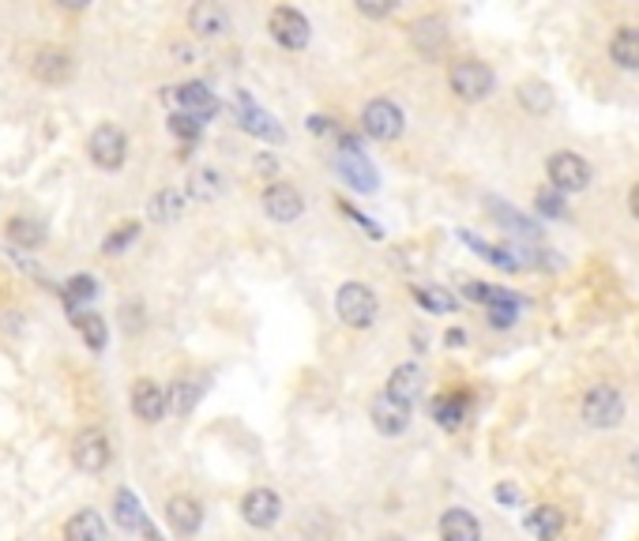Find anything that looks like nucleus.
Masks as SVG:
<instances>
[{
	"instance_id": "15",
	"label": "nucleus",
	"mask_w": 639,
	"mask_h": 541,
	"mask_svg": "<svg viewBox=\"0 0 639 541\" xmlns=\"http://www.w3.org/2000/svg\"><path fill=\"white\" fill-rule=\"evenodd\" d=\"M166 406H170L166 387H158L155 380H136V384H132V414L140 421H147V425L162 421Z\"/></svg>"
},
{
	"instance_id": "24",
	"label": "nucleus",
	"mask_w": 639,
	"mask_h": 541,
	"mask_svg": "<svg viewBox=\"0 0 639 541\" xmlns=\"http://www.w3.org/2000/svg\"><path fill=\"white\" fill-rule=\"evenodd\" d=\"M489 211H493V222H497V226L508 233V237H519V241H527V245H538L542 230H538L530 218L515 215L512 207H504V203H497V200H489Z\"/></svg>"
},
{
	"instance_id": "36",
	"label": "nucleus",
	"mask_w": 639,
	"mask_h": 541,
	"mask_svg": "<svg viewBox=\"0 0 639 541\" xmlns=\"http://www.w3.org/2000/svg\"><path fill=\"white\" fill-rule=\"evenodd\" d=\"M136 237H140V222H125V226H117V230L102 241V252H106V256H117V252H125Z\"/></svg>"
},
{
	"instance_id": "26",
	"label": "nucleus",
	"mask_w": 639,
	"mask_h": 541,
	"mask_svg": "<svg viewBox=\"0 0 639 541\" xmlns=\"http://www.w3.org/2000/svg\"><path fill=\"white\" fill-rule=\"evenodd\" d=\"M31 72L34 79H42V83H64V79L72 76V57H68L64 49H38Z\"/></svg>"
},
{
	"instance_id": "39",
	"label": "nucleus",
	"mask_w": 639,
	"mask_h": 541,
	"mask_svg": "<svg viewBox=\"0 0 639 541\" xmlns=\"http://www.w3.org/2000/svg\"><path fill=\"white\" fill-rule=\"evenodd\" d=\"M170 132L177 136L181 143H196L200 140V132H203V124L196 121V117H185V113H170Z\"/></svg>"
},
{
	"instance_id": "17",
	"label": "nucleus",
	"mask_w": 639,
	"mask_h": 541,
	"mask_svg": "<svg viewBox=\"0 0 639 541\" xmlns=\"http://www.w3.org/2000/svg\"><path fill=\"white\" fill-rule=\"evenodd\" d=\"M188 27L200 34V38H222V34L230 31V16H226V8L215 4V0H200V4L188 8Z\"/></svg>"
},
{
	"instance_id": "40",
	"label": "nucleus",
	"mask_w": 639,
	"mask_h": 541,
	"mask_svg": "<svg viewBox=\"0 0 639 541\" xmlns=\"http://www.w3.org/2000/svg\"><path fill=\"white\" fill-rule=\"evenodd\" d=\"M534 207H538V215H546V218H564V215H568V207H564V200H561V192H557V188H542V192L534 196Z\"/></svg>"
},
{
	"instance_id": "22",
	"label": "nucleus",
	"mask_w": 639,
	"mask_h": 541,
	"mask_svg": "<svg viewBox=\"0 0 639 541\" xmlns=\"http://www.w3.org/2000/svg\"><path fill=\"white\" fill-rule=\"evenodd\" d=\"M113 519H117V526L128 530V534H136V530L147 534V530H151L147 515H143L140 496L132 493V489H117V496H113Z\"/></svg>"
},
{
	"instance_id": "30",
	"label": "nucleus",
	"mask_w": 639,
	"mask_h": 541,
	"mask_svg": "<svg viewBox=\"0 0 639 541\" xmlns=\"http://www.w3.org/2000/svg\"><path fill=\"white\" fill-rule=\"evenodd\" d=\"M72 320H76L79 335H83V342L91 346L94 354H98V350H106V342H110V327H106V320H102L98 312H72Z\"/></svg>"
},
{
	"instance_id": "47",
	"label": "nucleus",
	"mask_w": 639,
	"mask_h": 541,
	"mask_svg": "<svg viewBox=\"0 0 639 541\" xmlns=\"http://www.w3.org/2000/svg\"><path fill=\"white\" fill-rule=\"evenodd\" d=\"M380 541H406V538H399V534H395V538H380Z\"/></svg>"
},
{
	"instance_id": "13",
	"label": "nucleus",
	"mask_w": 639,
	"mask_h": 541,
	"mask_svg": "<svg viewBox=\"0 0 639 541\" xmlns=\"http://www.w3.org/2000/svg\"><path fill=\"white\" fill-rule=\"evenodd\" d=\"M173 102L181 106L185 117H196L200 124L207 121V117H215V113H219V98L207 91V83H200V79L173 87Z\"/></svg>"
},
{
	"instance_id": "44",
	"label": "nucleus",
	"mask_w": 639,
	"mask_h": 541,
	"mask_svg": "<svg viewBox=\"0 0 639 541\" xmlns=\"http://www.w3.org/2000/svg\"><path fill=\"white\" fill-rule=\"evenodd\" d=\"M463 342H467L463 327H452V331H448V346H463Z\"/></svg>"
},
{
	"instance_id": "9",
	"label": "nucleus",
	"mask_w": 639,
	"mask_h": 541,
	"mask_svg": "<svg viewBox=\"0 0 639 541\" xmlns=\"http://www.w3.org/2000/svg\"><path fill=\"white\" fill-rule=\"evenodd\" d=\"M267 31H271V38H275L282 49H305L312 38L309 19L301 16L297 8H275V12L267 16Z\"/></svg>"
},
{
	"instance_id": "3",
	"label": "nucleus",
	"mask_w": 639,
	"mask_h": 541,
	"mask_svg": "<svg viewBox=\"0 0 639 541\" xmlns=\"http://www.w3.org/2000/svg\"><path fill=\"white\" fill-rule=\"evenodd\" d=\"M624 418V399L613 384H594L583 395V421L591 429H617Z\"/></svg>"
},
{
	"instance_id": "42",
	"label": "nucleus",
	"mask_w": 639,
	"mask_h": 541,
	"mask_svg": "<svg viewBox=\"0 0 639 541\" xmlns=\"http://www.w3.org/2000/svg\"><path fill=\"white\" fill-rule=\"evenodd\" d=\"M497 500H500V504H519V489H515L512 481H500V485H497Z\"/></svg>"
},
{
	"instance_id": "21",
	"label": "nucleus",
	"mask_w": 639,
	"mask_h": 541,
	"mask_svg": "<svg viewBox=\"0 0 639 541\" xmlns=\"http://www.w3.org/2000/svg\"><path fill=\"white\" fill-rule=\"evenodd\" d=\"M166 519H170V526L181 534V538H192L203 523L200 500H192V496H170V504H166Z\"/></svg>"
},
{
	"instance_id": "37",
	"label": "nucleus",
	"mask_w": 639,
	"mask_h": 541,
	"mask_svg": "<svg viewBox=\"0 0 639 541\" xmlns=\"http://www.w3.org/2000/svg\"><path fill=\"white\" fill-rule=\"evenodd\" d=\"M94 294H98V286H94V279H87V275H76V279H68V286H64V301H68L72 312H76V305L91 301Z\"/></svg>"
},
{
	"instance_id": "43",
	"label": "nucleus",
	"mask_w": 639,
	"mask_h": 541,
	"mask_svg": "<svg viewBox=\"0 0 639 541\" xmlns=\"http://www.w3.org/2000/svg\"><path fill=\"white\" fill-rule=\"evenodd\" d=\"M309 128L312 132H320V136H335V124H331V117H320V113H316V117H309Z\"/></svg>"
},
{
	"instance_id": "14",
	"label": "nucleus",
	"mask_w": 639,
	"mask_h": 541,
	"mask_svg": "<svg viewBox=\"0 0 639 541\" xmlns=\"http://www.w3.org/2000/svg\"><path fill=\"white\" fill-rule=\"evenodd\" d=\"M282 515V500L271 489H252V493H245V500H241V519L249 526H256V530H271V526L279 523Z\"/></svg>"
},
{
	"instance_id": "25",
	"label": "nucleus",
	"mask_w": 639,
	"mask_h": 541,
	"mask_svg": "<svg viewBox=\"0 0 639 541\" xmlns=\"http://www.w3.org/2000/svg\"><path fill=\"white\" fill-rule=\"evenodd\" d=\"M527 530L538 541H557L564 534V511L557 504H538L527 511Z\"/></svg>"
},
{
	"instance_id": "20",
	"label": "nucleus",
	"mask_w": 639,
	"mask_h": 541,
	"mask_svg": "<svg viewBox=\"0 0 639 541\" xmlns=\"http://www.w3.org/2000/svg\"><path fill=\"white\" fill-rule=\"evenodd\" d=\"M440 541H482V523L467 508H448L440 515Z\"/></svg>"
},
{
	"instance_id": "41",
	"label": "nucleus",
	"mask_w": 639,
	"mask_h": 541,
	"mask_svg": "<svg viewBox=\"0 0 639 541\" xmlns=\"http://www.w3.org/2000/svg\"><path fill=\"white\" fill-rule=\"evenodd\" d=\"M358 12L365 19H384L395 12V4H365V0H358Z\"/></svg>"
},
{
	"instance_id": "10",
	"label": "nucleus",
	"mask_w": 639,
	"mask_h": 541,
	"mask_svg": "<svg viewBox=\"0 0 639 541\" xmlns=\"http://www.w3.org/2000/svg\"><path fill=\"white\" fill-rule=\"evenodd\" d=\"M72 463L83 470V474H98L110 466V440L102 429H83L72 444Z\"/></svg>"
},
{
	"instance_id": "28",
	"label": "nucleus",
	"mask_w": 639,
	"mask_h": 541,
	"mask_svg": "<svg viewBox=\"0 0 639 541\" xmlns=\"http://www.w3.org/2000/svg\"><path fill=\"white\" fill-rule=\"evenodd\" d=\"M64 541H106V523L98 511H76L68 523H64Z\"/></svg>"
},
{
	"instance_id": "2",
	"label": "nucleus",
	"mask_w": 639,
	"mask_h": 541,
	"mask_svg": "<svg viewBox=\"0 0 639 541\" xmlns=\"http://www.w3.org/2000/svg\"><path fill=\"white\" fill-rule=\"evenodd\" d=\"M335 312L346 327H369L376 320V294L365 282H343L335 290Z\"/></svg>"
},
{
	"instance_id": "45",
	"label": "nucleus",
	"mask_w": 639,
	"mask_h": 541,
	"mask_svg": "<svg viewBox=\"0 0 639 541\" xmlns=\"http://www.w3.org/2000/svg\"><path fill=\"white\" fill-rule=\"evenodd\" d=\"M628 211H632V215L639 218V185L632 188V192H628Z\"/></svg>"
},
{
	"instance_id": "38",
	"label": "nucleus",
	"mask_w": 639,
	"mask_h": 541,
	"mask_svg": "<svg viewBox=\"0 0 639 541\" xmlns=\"http://www.w3.org/2000/svg\"><path fill=\"white\" fill-rule=\"evenodd\" d=\"M188 192H192L196 200H215V196L222 192V177L215 170H200L196 177H192Z\"/></svg>"
},
{
	"instance_id": "48",
	"label": "nucleus",
	"mask_w": 639,
	"mask_h": 541,
	"mask_svg": "<svg viewBox=\"0 0 639 541\" xmlns=\"http://www.w3.org/2000/svg\"><path fill=\"white\" fill-rule=\"evenodd\" d=\"M632 463H636V474H639V451H636V459H632Z\"/></svg>"
},
{
	"instance_id": "32",
	"label": "nucleus",
	"mask_w": 639,
	"mask_h": 541,
	"mask_svg": "<svg viewBox=\"0 0 639 541\" xmlns=\"http://www.w3.org/2000/svg\"><path fill=\"white\" fill-rule=\"evenodd\" d=\"M414 297H418L421 309H425V312H437V316H448V312L459 309L455 294L440 290V286H414Z\"/></svg>"
},
{
	"instance_id": "19",
	"label": "nucleus",
	"mask_w": 639,
	"mask_h": 541,
	"mask_svg": "<svg viewBox=\"0 0 639 541\" xmlns=\"http://www.w3.org/2000/svg\"><path fill=\"white\" fill-rule=\"evenodd\" d=\"M335 170L343 173V181H350V185L358 188V192H376V170L365 162V155L361 151H335Z\"/></svg>"
},
{
	"instance_id": "8",
	"label": "nucleus",
	"mask_w": 639,
	"mask_h": 541,
	"mask_svg": "<svg viewBox=\"0 0 639 541\" xmlns=\"http://www.w3.org/2000/svg\"><path fill=\"white\" fill-rule=\"evenodd\" d=\"M591 162L587 158L572 155V151H557V155L549 158V181L557 192H583V188L591 185Z\"/></svg>"
},
{
	"instance_id": "23",
	"label": "nucleus",
	"mask_w": 639,
	"mask_h": 541,
	"mask_svg": "<svg viewBox=\"0 0 639 541\" xmlns=\"http://www.w3.org/2000/svg\"><path fill=\"white\" fill-rule=\"evenodd\" d=\"M609 61L624 72H639V27H617L609 38Z\"/></svg>"
},
{
	"instance_id": "11",
	"label": "nucleus",
	"mask_w": 639,
	"mask_h": 541,
	"mask_svg": "<svg viewBox=\"0 0 639 541\" xmlns=\"http://www.w3.org/2000/svg\"><path fill=\"white\" fill-rule=\"evenodd\" d=\"M369 418H373V429L380 436H403L410 429V406L395 402L388 391H380L373 402H369Z\"/></svg>"
},
{
	"instance_id": "27",
	"label": "nucleus",
	"mask_w": 639,
	"mask_h": 541,
	"mask_svg": "<svg viewBox=\"0 0 639 541\" xmlns=\"http://www.w3.org/2000/svg\"><path fill=\"white\" fill-rule=\"evenodd\" d=\"M467 410H470V395L467 391H452V395H440L433 399V418H437L440 429H459L463 421H467Z\"/></svg>"
},
{
	"instance_id": "34",
	"label": "nucleus",
	"mask_w": 639,
	"mask_h": 541,
	"mask_svg": "<svg viewBox=\"0 0 639 541\" xmlns=\"http://www.w3.org/2000/svg\"><path fill=\"white\" fill-rule=\"evenodd\" d=\"M519 102H523L530 113H546V109L553 106V94H549L546 83L530 79V83H523V87H519Z\"/></svg>"
},
{
	"instance_id": "5",
	"label": "nucleus",
	"mask_w": 639,
	"mask_h": 541,
	"mask_svg": "<svg viewBox=\"0 0 639 541\" xmlns=\"http://www.w3.org/2000/svg\"><path fill=\"white\" fill-rule=\"evenodd\" d=\"M234 117L237 124L249 132V136H256V140H264V143H286V132H282V124L267 113V109L256 106V98L245 91H237L234 98Z\"/></svg>"
},
{
	"instance_id": "31",
	"label": "nucleus",
	"mask_w": 639,
	"mask_h": 541,
	"mask_svg": "<svg viewBox=\"0 0 639 541\" xmlns=\"http://www.w3.org/2000/svg\"><path fill=\"white\" fill-rule=\"evenodd\" d=\"M8 241L19 248H38L46 241V226L34 222V218H12L8 222Z\"/></svg>"
},
{
	"instance_id": "46",
	"label": "nucleus",
	"mask_w": 639,
	"mask_h": 541,
	"mask_svg": "<svg viewBox=\"0 0 639 541\" xmlns=\"http://www.w3.org/2000/svg\"><path fill=\"white\" fill-rule=\"evenodd\" d=\"M256 166H260V170H264V173H275V170H279V166H275V158H260V162H256Z\"/></svg>"
},
{
	"instance_id": "33",
	"label": "nucleus",
	"mask_w": 639,
	"mask_h": 541,
	"mask_svg": "<svg viewBox=\"0 0 639 541\" xmlns=\"http://www.w3.org/2000/svg\"><path fill=\"white\" fill-rule=\"evenodd\" d=\"M147 211H151L155 222H173V218H181V211H185V196L173 192V188H162L158 196H151Z\"/></svg>"
},
{
	"instance_id": "29",
	"label": "nucleus",
	"mask_w": 639,
	"mask_h": 541,
	"mask_svg": "<svg viewBox=\"0 0 639 541\" xmlns=\"http://www.w3.org/2000/svg\"><path fill=\"white\" fill-rule=\"evenodd\" d=\"M459 241L470 248V252H478L482 260L497 263L500 271H523V260H519V252H504V248H493V245H482L478 237L470 230H459Z\"/></svg>"
},
{
	"instance_id": "16",
	"label": "nucleus",
	"mask_w": 639,
	"mask_h": 541,
	"mask_svg": "<svg viewBox=\"0 0 639 541\" xmlns=\"http://www.w3.org/2000/svg\"><path fill=\"white\" fill-rule=\"evenodd\" d=\"M388 391L395 402H403V406H410L414 410V402L425 395V372H421L418 361H406V365H399V369L388 376Z\"/></svg>"
},
{
	"instance_id": "12",
	"label": "nucleus",
	"mask_w": 639,
	"mask_h": 541,
	"mask_svg": "<svg viewBox=\"0 0 639 541\" xmlns=\"http://www.w3.org/2000/svg\"><path fill=\"white\" fill-rule=\"evenodd\" d=\"M260 203H264V215L275 218V222H297V218H301V211H305L301 192H297L294 185H282V181L267 185L264 196H260Z\"/></svg>"
},
{
	"instance_id": "35",
	"label": "nucleus",
	"mask_w": 639,
	"mask_h": 541,
	"mask_svg": "<svg viewBox=\"0 0 639 541\" xmlns=\"http://www.w3.org/2000/svg\"><path fill=\"white\" fill-rule=\"evenodd\" d=\"M166 395H170V406L177 410V414H188V410L200 402V384H192V380H177Z\"/></svg>"
},
{
	"instance_id": "1",
	"label": "nucleus",
	"mask_w": 639,
	"mask_h": 541,
	"mask_svg": "<svg viewBox=\"0 0 639 541\" xmlns=\"http://www.w3.org/2000/svg\"><path fill=\"white\" fill-rule=\"evenodd\" d=\"M448 87H452L455 98H463V102H482L489 94L497 91V76H493V68L482 61H474V57H463V61H455L448 68Z\"/></svg>"
},
{
	"instance_id": "4",
	"label": "nucleus",
	"mask_w": 639,
	"mask_h": 541,
	"mask_svg": "<svg viewBox=\"0 0 639 541\" xmlns=\"http://www.w3.org/2000/svg\"><path fill=\"white\" fill-rule=\"evenodd\" d=\"M87 155L98 170H121L128 158V136L117 124H98L87 140Z\"/></svg>"
},
{
	"instance_id": "18",
	"label": "nucleus",
	"mask_w": 639,
	"mask_h": 541,
	"mask_svg": "<svg viewBox=\"0 0 639 541\" xmlns=\"http://www.w3.org/2000/svg\"><path fill=\"white\" fill-rule=\"evenodd\" d=\"M410 42L418 49L421 57H437L444 42H448V23L440 16H425L410 23Z\"/></svg>"
},
{
	"instance_id": "7",
	"label": "nucleus",
	"mask_w": 639,
	"mask_h": 541,
	"mask_svg": "<svg viewBox=\"0 0 639 541\" xmlns=\"http://www.w3.org/2000/svg\"><path fill=\"white\" fill-rule=\"evenodd\" d=\"M463 297H470V301L485 305V312H489V324H493V327H512L515 316H519V297L508 294V290H500V286L467 282V286H463Z\"/></svg>"
},
{
	"instance_id": "6",
	"label": "nucleus",
	"mask_w": 639,
	"mask_h": 541,
	"mask_svg": "<svg viewBox=\"0 0 639 541\" xmlns=\"http://www.w3.org/2000/svg\"><path fill=\"white\" fill-rule=\"evenodd\" d=\"M361 128H365V136H373V140H380V143H391L403 136L406 117L395 102H388V98H373L369 106L361 109Z\"/></svg>"
}]
</instances>
